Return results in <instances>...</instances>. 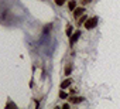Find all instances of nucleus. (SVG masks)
I'll return each instance as SVG.
<instances>
[{
	"label": "nucleus",
	"mask_w": 120,
	"mask_h": 109,
	"mask_svg": "<svg viewBox=\"0 0 120 109\" xmlns=\"http://www.w3.org/2000/svg\"><path fill=\"white\" fill-rule=\"evenodd\" d=\"M98 23H99V19H98L96 16H93V17L86 19V21L83 23V27H85L86 30H93V28L98 26Z\"/></svg>",
	"instance_id": "obj_1"
},
{
	"label": "nucleus",
	"mask_w": 120,
	"mask_h": 109,
	"mask_svg": "<svg viewBox=\"0 0 120 109\" xmlns=\"http://www.w3.org/2000/svg\"><path fill=\"white\" fill-rule=\"evenodd\" d=\"M81 34H82V33H81V30H75V33H72V35L69 37V45H71V47H74V45H75V43L79 40Z\"/></svg>",
	"instance_id": "obj_2"
},
{
	"label": "nucleus",
	"mask_w": 120,
	"mask_h": 109,
	"mask_svg": "<svg viewBox=\"0 0 120 109\" xmlns=\"http://www.w3.org/2000/svg\"><path fill=\"white\" fill-rule=\"evenodd\" d=\"M83 99H85L83 96H75V95H69V96H68V101H69L71 103H75V105L83 102Z\"/></svg>",
	"instance_id": "obj_3"
},
{
	"label": "nucleus",
	"mask_w": 120,
	"mask_h": 109,
	"mask_svg": "<svg viewBox=\"0 0 120 109\" xmlns=\"http://www.w3.org/2000/svg\"><path fill=\"white\" fill-rule=\"evenodd\" d=\"M72 78H67V79H64L62 82H61V85H59V88L61 89H67V88H71V85H72Z\"/></svg>",
	"instance_id": "obj_4"
},
{
	"label": "nucleus",
	"mask_w": 120,
	"mask_h": 109,
	"mask_svg": "<svg viewBox=\"0 0 120 109\" xmlns=\"http://www.w3.org/2000/svg\"><path fill=\"white\" fill-rule=\"evenodd\" d=\"M72 13H74V19H79L82 14H85V7H76Z\"/></svg>",
	"instance_id": "obj_5"
},
{
	"label": "nucleus",
	"mask_w": 120,
	"mask_h": 109,
	"mask_svg": "<svg viewBox=\"0 0 120 109\" xmlns=\"http://www.w3.org/2000/svg\"><path fill=\"white\" fill-rule=\"evenodd\" d=\"M68 9L71 12H74L76 9V0H69V2H68Z\"/></svg>",
	"instance_id": "obj_6"
},
{
	"label": "nucleus",
	"mask_w": 120,
	"mask_h": 109,
	"mask_svg": "<svg viewBox=\"0 0 120 109\" xmlns=\"http://www.w3.org/2000/svg\"><path fill=\"white\" fill-rule=\"evenodd\" d=\"M65 33H67V35H68V37H71V35H72V33H74V27H72V24H68V26H67Z\"/></svg>",
	"instance_id": "obj_7"
},
{
	"label": "nucleus",
	"mask_w": 120,
	"mask_h": 109,
	"mask_svg": "<svg viewBox=\"0 0 120 109\" xmlns=\"http://www.w3.org/2000/svg\"><path fill=\"white\" fill-rule=\"evenodd\" d=\"M71 72H72V64L69 62V64H67V67H65V72H64V74L68 77V75H71Z\"/></svg>",
	"instance_id": "obj_8"
},
{
	"label": "nucleus",
	"mask_w": 120,
	"mask_h": 109,
	"mask_svg": "<svg viewBox=\"0 0 120 109\" xmlns=\"http://www.w3.org/2000/svg\"><path fill=\"white\" fill-rule=\"evenodd\" d=\"M68 96H69V93H67L65 89H61V91H59V98H61V99H68Z\"/></svg>",
	"instance_id": "obj_9"
},
{
	"label": "nucleus",
	"mask_w": 120,
	"mask_h": 109,
	"mask_svg": "<svg viewBox=\"0 0 120 109\" xmlns=\"http://www.w3.org/2000/svg\"><path fill=\"white\" fill-rule=\"evenodd\" d=\"M86 19H88V17H86L85 14H82V16H81V17L78 19V26H82V24H83V23L86 21Z\"/></svg>",
	"instance_id": "obj_10"
},
{
	"label": "nucleus",
	"mask_w": 120,
	"mask_h": 109,
	"mask_svg": "<svg viewBox=\"0 0 120 109\" xmlns=\"http://www.w3.org/2000/svg\"><path fill=\"white\" fill-rule=\"evenodd\" d=\"M54 2H55L56 6H64V4L67 3V0H54Z\"/></svg>",
	"instance_id": "obj_11"
},
{
	"label": "nucleus",
	"mask_w": 120,
	"mask_h": 109,
	"mask_svg": "<svg viewBox=\"0 0 120 109\" xmlns=\"http://www.w3.org/2000/svg\"><path fill=\"white\" fill-rule=\"evenodd\" d=\"M90 2H92V0H81V4H82V6H86V4L90 3Z\"/></svg>",
	"instance_id": "obj_12"
},
{
	"label": "nucleus",
	"mask_w": 120,
	"mask_h": 109,
	"mask_svg": "<svg viewBox=\"0 0 120 109\" xmlns=\"http://www.w3.org/2000/svg\"><path fill=\"white\" fill-rule=\"evenodd\" d=\"M9 106H11V108H16V103H14V102H7V103H6V108H9Z\"/></svg>",
	"instance_id": "obj_13"
},
{
	"label": "nucleus",
	"mask_w": 120,
	"mask_h": 109,
	"mask_svg": "<svg viewBox=\"0 0 120 109\" xmlns=\"http://www.w3.org/2000/svg\"><path fill=\"white\" fill-rule=\"evenodd\" d=\"M76 92H78V89H76L75 86H72V88H71V95H75Z\"/></svg>",
	"instance_id": "obj_14"
},
{
	"label": "nucleus",
	"mask_w": 120,
	"mask_h": 109,
	"mask_svg": "<svg viewBox=\"0 0 120 109\" xmlns=\"http://www.w3.org/2000/svg\"><path fill=\"white\" fill-rule=\"evenodd\" d=\"M62 109H69V103H64L62 105Z\"/></svg>",
	"instance_id": "obj_15"
}]
</instances>
